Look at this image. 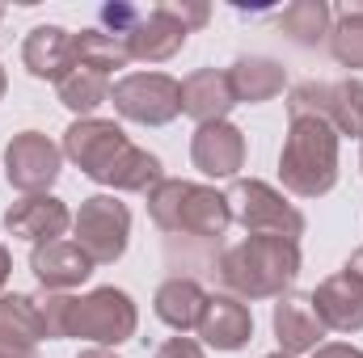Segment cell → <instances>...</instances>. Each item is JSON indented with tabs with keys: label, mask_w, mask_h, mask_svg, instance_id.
I'll return each instance as SVG.
<instances>
[{
	"label": "cell",
	"mask_w": 363,
	"mask_h": 358,
	"mask_svg": "<svg viewBox=\"0 0 363 358\" xmlns=\"http://www.w3.org/2000/svg\"><path fill=\"white\" fill-rule=\"evenodd\" d=\"M64 156L93 178L97 185L123 190V194H148L161 185V161L127 139V131L110 118H77L64 131Z\"/></svg>",
	"instance_id": "1"
},
{
	"label": "cell",
	"mask_w": 363,
	"mask_h": 358,
	"mask_svg": "<svg viewBox=\"0 0 363 358\" xmlns=\"http://www.w3.org/2000/svg\"><path fill=\"white\" fill-rule=\"evenodd\" d=\"M38 304H43L47 337H55V342L81 337V342H93V346H123L140 329V312H135L131 295L118 291V287H97L81 299L55 291Z\"/></svg>",
	"instance_id": "2"
},
{
	"label": "cell",
	"mask_w": 363,
	"mask_h": 358,
	"mask_svg": "<svg viewBox=\"0 0 363 358\" xmlns=\"http://www.w3.org/2000/svg\"><path fill=\"white\" fill-rule=\"evenodd\" d=\"M296 278L300 245L283 236H245L220 258V282L241 299H283V291Z\"/></svg>",
	"instance_id": "3"
},
{
	"label": "cell",
	"mask_w": 363,
	"mask_h": 358,
	"mask_svg": "<svg viewBox=\"0 0 363 358\" xmlns=\"http://www.w3.org/2000/svg\"><path fill=\"white\" fill-rule=\"evenodd\" d=\"M279 181L296 198H321L338 181V131L325 118L300 114L287 127L279 152Z\"/></svg>",
	"instance_id": "4"
},
{
	"label": "cell",
	"mask_w": 363,
	"mask_h": 358,
	"mask_svg": "<svg viewBox=\"0 0 363 358\" xmlns=\"http://www.w3.org/2000/svg\"><path fill=\"white\" fill-rule=\"evenodd\" d=\"M148 215L169 236H194V241H220L233 224L228 198L199 181L165 178L148 190Z\"/></svg>",
	"instance_id": "5"
},
{
	"label": "cell",
	"mask_w": 363,
	"mask_h": 358,
	"mask_svg": "<svg viewBox=\"0 0 363 358\" xmlns=\"http://www.w3.org/2000/svg\"><path fill=\"white\" fill-rule=\"evenodd\" d=\"M228 211L233 219L250 232V236H283V241H300L304 236V215L267 181H233L228 185Z\"/></svg>",
	"instance_id": "6"
},
{
	"label": "cell",
	"mask_w": 363,
	"mask_h": 358,
	"mask_svg": "<svg viewBox=\"0 0 363 358\" xmlns=\"http://www.w3.org/2000/svg\"><path fill=\"white\" fill-rule=\"evenodd\" d=\"M72 241L89 253L93 266H110L127 253L131 241V211L127 202H118L114 194H93L81 202V211L72 215Z\"/></svg>",
	"instance_id": "7"
},
{
	"label": "cell",
	"mask_w": 363,
	"mask_h": 358,
	"mask_svg": "<svg viewBox=\"0 0 363 358\" xmlns=\"http://www.w3.org/2000/svg\"><path fill=\"white\" fill-rule=\"evenodd\" d=\"M287 114L291 118H300V114L325 118L338 135L363 139V81H334V85L304 81L287 93Z\"/></svg>",
	"instance_id": "8"
},
{
	"label": "cell",
	"mask_w": 363,
	"mask_h": 358,
	"mask_svg": "<svg viewBox=\"0 0 363 358\" xmlns=\"http://www.w3.org/2000/svg\"><path fill=\"white\" fill-rule=\"evenodd\" d=\"M114 110L140 127H165L182 114V85L165 72H131L110 89Z\"/></svg>",
	"instance_id": "9"
},
{
	"label": "cell",
	"mask_w": 363,
	"mask_h": 358,
	"mask_svg": "<svg viewBox=\"0 0 363 358\" xmlns=\"http://www.w3.org/2000/svg\"><path fill=\"white\" fill-rule=\"evenodd\" d=\"M64 165V148H55L43 131H21L4 148V178L21 194H47Z\"/></svg>",
	"instance_id": "10"
},
{
	"label": "cell",
	"mask_w": 363,
	"mask_h": 358,
	"mask_svg": "<svg viewBox=\"0 0 363 358\" xmlns=\"http://www.w3.org/2000/svg\"><path fill=\"white\" fill-rule=\"evenodd\" d=\"M30 270H34L38 287H43L47 295H55V291L81 287L93 274V262L77 241H64V236H60V241H43V245L30 249Z\"/></svg>",
	"instance_id": "11"
},
{
	"label": "cell",
	"mask_w": 363,
	"mask_h": 358,
	"mask_svg": "<svg viewBox=\"0 0 363 358\" xmlns=\"http://www.w3.org/2000/svg\"><path fill=\"white\" fill-rule=\"evenodd\" d=\"M190 161L207 178H237V169H245V135H241V127H233L228 118L199 127L194 139H190Z\"/></svg>",
	"instance_id": "12"
},
{
	"label": "cell",
	"mask_w": 363,
	"mask_h": 358,
	"mask_svg": "<svg viewBox=\"0 0 363 358\" xmlns=\"http://www.w3.org/2000/svg\"><path fill=\"white\" fill-rule=\"evenodd\" d=\"M68 228H72V211L51 194H26L21 202H13L4 211V232L21 236V241H34V245L60 241Z\"/></svg>",
	"instance_id": "13"
},
{
	"label": "cell",
	"mask_w": 363,
	"mask_h": 358,
	"mask_svg": "<svg viewBox=\"0 0 363 358\" xmlns=\"http://www.w3.org/2000/svg\"><path fill=\"white\" fill-rule=\"evenodd\" d=\"M199 337H203L211 350L233 354V350L250 346V337H254V316H250V308H245L237 295H207L203 316H199Z\"/></svg>",
	"instance_id": "14"
},
{
	"label": "cell",
	"mask_w": 363,
	"mask_h": 358,
	"mask_svg": "<svg viewBox=\"0 0 363 358\" xmlns=\"http://www.w3.org/2000/svg\"><path fill=\"white\" fill-rule=\"evenodd\" d=\"M123 47L140 64H165V59H174L182 47H186V25H182L165 4H157V8H148L140 17V25L123 38Z\"/></svg>",
	"instance_id": "15"
},
{
	"label": "cell",
	"mask_w": 363,
	"mask_h": 358,
	"mask_svg": "<svg viewBox=\"0 0 363 358\" xmlns=\"http://www.w3.org/2000/svg\"><path fill=\"white\" fill-rule=\"evenodd\" d=\"M308 299H313L325 329H334V333H359L363 329V282L355 274H347V270L330 274Z\"/></svg>",
	"instance_id": "16"
},
{
	"label": "cell",
	"mask_w": 363,
	"mask_h": 358,
	"mask_svg": "<svg viewBox=\"0 0 363 358\" xmlns=\"http://www.w3.org/2000/svg\"><path fill=\"white\" fill-rule=\"evenodd\" d=\"M21 64L30 68V76L38 81H64L77 68V51H72V34L64 25H34L21 42Z\"/></svg>",
	"instance_id": "17"
},
{
	"label": "cell",
	"mask_w": 363,
	"mask_h": 358,
	"mask_svg": "<svg viewBox=\"0 0 363 358\" xmlns=\"http://www.w3.org/2000/svg\"><path fill=\"white\" fill-rule=\"evenodd\" d=\"M271 325H274V337H279V350L291 358L317 350L321 337H325V325H321V316H317L308 295H283L274 304Z\"/></svg>",
	"instance_id": "18"
},
{
	"label": "cell",
	"mask_w": 363,
	"mask_h": 358,
	"mask_svg": "<svg viewBox=\"0 0 363 358\" xmlns=\"http://www.w3.org/2000/svg\"><path fill=\"white\" fill-rule=\"evenodd\" d=\"M233 105H237V93L228 85V72L220 68H199L182 81V114H190L199 127L224 122Z\"/></svg>",
	"instance_id": "19"
},
{
	"label": "cell",
	"mask_w": 363,
	"mask_h": 358,
	"mask_svg": "<svg viewBox=\"0 0 363 358\" xmlns=\"http://www.w3.org/2000/svg\"><path fill=\"white\" fill-rule=\"evenodd\" d=\"M43 337H47L43 304L34 295H0V346L34 350Z\"/></svg>",
	"instance_id": "20"
},
{
	"label": "cell",
	"mask_w": 363,
	"mask_h": 358,
	"mask_svg": "<svg viewBox=\"0 0 363 358\" xmlns=\"http://www.w3.org/2000/svg\"><path fill=\"white\" fill-rule=\"evenodd\" d=\"M203 304H207V291L194 282V278H165L161 287H157V299H152V312H157V321H165L169 329H199V316H203Z\"/></svg>",
	"instance_id": "21"
},
{
	"label": "cell",
	"mask_w": 363,
	"mask_h": 358,
	"mask_svg": "<svg viewBox=\"0 0 363 358\" xmlns=\"http://www.w3.org/2000/svg\"><path fill=\"white\" fill-rule=\"evenodd\" d=\"M228 85L237 93V101L258 105V101H271V97L283 93V68L267 55H241L228 68Z\"/></svg>",
	"instance_id": "22"
},
{
	"label": "cell",
	"mask_w": 363,
	"mask_h": 358,
	"mask_svg": "<svg viewBox=\"0 0 363 358\" xmlns=\"http://www.w3.org/2000/svg\"><path fill=\"white\" fill-rule=\"evenodd\" d=\"M72 51H77V68H89L97 76H110V72H118V68L131 64L127 47L118 38H110L106 30H81V34H72Z\"/></svg>",
	"instance_id": "23"
},
{
	"label": "cell",
	"mask_w": 363,
	"mask_h": 358,
	"mask_svg": "<svg viewBox=\"0 0 363 358\" xmlns=\"http://www.w3.org/2000/svg\"><path fill=\"white\" fill-rule=\"evenodd\" d=\"M279 30L300 47H317L321 38H330V4L325 0H291L279 13Z\"/></svg>",
	"instance_id": "24"
},
{
	"label": "cell",
	"mask_w": 363,
	"mask_h": 358,
	"mask_svg": "<svg viewBox=\"0 0 363 358\" xmlns=\"http://www.w3.org/2000/svg\"><path fill=\"white\" fill-rule=\"evenodd\" d=\"M60 101H64L72 114L93 118V110L110 101V76H97L89 68H72V72L60 81Z\"/></svg>",
	"instance_id": "25"
},
{
	"label": "cell",
	"mask_w": 363,
	"mask_h": 358,
	"mask_svg": "<svg viewBox=\"0 0 363 358\" xmlns=\"http://www.w3.org/2000/svg\"><path fill=\"white\" fill-rule=\"evenodd\" d=\"M330 55L342 68H363V13L342 8V17L330 25Z\"/></svg>",
	"instance_id": "26"
},
{
	"label": "cell",
	"mask_w": 363,
	"mask_h": 358,
	"mask_svg": "<svg viewBox=\"0 0 363 358\" xmlns=\"http://www.w3.org/2000/svg\"><path fill=\"white\" fill-rule=\"evenodd\" d=\"M140 17H144V8H135V4H127V0L101 4V13H97V21L106 25V34H110V38H118V42L140 25Z\"/></svg>",
	"instance_id": "27"
},
{
	"label": "cell",
	"mask_w": 363,
	"mask_h": 358,
	"mask_svg": "<svg viewBox=\"0 0 363 358\" xmlns=\"http://www.w3.org/2000/svg\"><path fill=\"white\" fill-rule=\"evenodd\" d=\"M161 4H165L174 17H178L182 25H186V34L211 21V4H207V0H161Z\"/></svg>",
	"instance_id": "28"
},
{
	"label": "cell",
	"mask_w": 363,
	"mask_h": 358,
	"mask_svg": "<svg viewBox=\"0 0 363 358\" xmlns=\"http://www.w3.org/2000/svg\"><path fill=\"white\" fill-rule=\"evenodd\" d=\"M152 358H203V346L194 337H169L165 346H157Z\"/></svg>",
	"instance_id": "29"
},
{
	"label": "cell",
	"mask_w": 363,
	"mask_h": 358,
	"mask_svg": "<svg viewBox=\"0 0 363 358\" xmlns=\"http://www.w3.org/2000/svg\"><path fill=\"white\" fill-rule=\"evenodd\" d=\"M313 358H363V350L355 346H342V342H330V346H317Z\"/></svg>",
	"instance_id": "30"
},
{
	"label": "cell",
	"mask_w": 363,
	"mask_h": 358,
	"mask_svg": "<svg viewBox=\"0 0 363 358\" xmlns=\"http://www.w3.org/2000/svg\"><path fill=\"white\" fill-rule=\"evenodd\" d=\"M9 274H13V258H9V249L0 245V291H4V282H9Z\"/></svg>",
	"instance_id": "31"
},
{
	"label": "cell",
	"mask_w": 363,
	"mask_h": 358,
	"mask_svg": "<svg viewBox=\"0 0 363 358\" xmlns=\"http://www.w3.org/2000/svg\"><path fill=\"white\" fill-rule=\"evenodd\" d=\"M347 274H355V278L363 282V245L355 249V253H351V262H347Z\"/></svg>",
	"instance_id": "32"
},
{
	"label": "cell",
	"mask_w": 363,
	"mask_h": 358,
	"mask_svg": "<svg viewBox=\"0 0 363 358\" xmlns=\"http://www.w3.org/2000/svg\"><path fill=\"white\" fill-rule=\"evenodd\" d=\"M77 358H118L114 350H106V346H89V350H81Z\"/></svg>",
	"instance_id": "33"
},
{
	"label": "cell",
	"mask_w": 363,
	"mask_h": 358,
	"mask_svg": "<svg viewBox=\"0 0 363 358\" xmlns=\"http://www.w3.org/2000/svg\"><path fill=\"white\" fill-rule=\"evenodd\" d=\"M0 358H34V350H9V346H0Z\"/></svg>",
	"instance_id": "34"
},
{
	"label": "cell",
	"mask_w": 363,
	"mask_h": 358,
	"mask_svg": "<svg viewBox=\"0 0 363 358\" xmlns=\"http://www.w3.org/2000/svg\"><path fill=\"white\" fill-rule=\"evenodd\" d=\"M4 89H9V76H4V68H0V97H4Z\"/></svg>",
	"instance_id": "35"
},
{
	"label": "cell",
	"mask_w": 363,
	"mask_h": 358,
	"mask_svg": "<svg viewBox=\"0 0 363 358\" xmlns=\"http://www.w3.org/2000/svg\"><path fill=\"white\" fill-rule=\"evenodd\" d=\"M347 8H351V13H363V0H351V4H347Z\"/></svg>",
	"instance_id": "36"
},
{
	"label": "cell",
	"mask_w": 363,
	"mask_h": 358,
	"mask_svg": "<svg viewBox=\"0 0 363 358\" xmlns=\"http://www.w3.org/2000/svg\"><path fill=\"white\" fill-rule=\"evenodd\" d=\"M267 358H291V354H283V350H274V354H267Z\"/></svg>",
	"instance_id": "37"
},
{
	"label": "cell",
	"mask_w": 363,
	"mask_h": 358,
	"mask_svg": "<svg viewBox=\"0 0 363 358\" xmlns=\"http://www.w3.org/2000/svg\"><path fill=\"white\" fill-rule=\"evenodd\" d=\"M359 169H363V152H359Z\"/></svg>",
	"instance_id": "38"
},
{
	"label": "cell",
	"mask_w": 363,
	"mask_h": 358,
	"mask_svg": "<svg viewBox=\"0 0 363 358\" xmlns=\"http://www.w3.org/2000/svg\"><path fill=\"white\" fill-rule=\"evenodd\" d=\"M0 17H4V4H0Z\"/></svg>",
	"instance_id": "39"
}]
</instances>
